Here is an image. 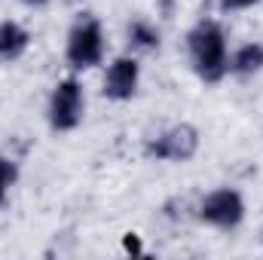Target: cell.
I'll use <instances>...</instances> for the list:
<instances>
[{"instance_id":"6da1fadb","label":"cell","mask_w":263,"mask_h":260,"mask_svg":"<svg viewBox=\"0 0 263 260\" xmlns=\"http://www.w3.org/2000/svg\"><path fill=\"white\" fill-rule=\"evenodd\" d=\"M184 49L193 73L205 86H217L230 77V37L217 18H199L184 37Z\"/></svg>"},{"instance_id":"7a4b0ae2","label":"cell","mask_w":263,"mask_h":260,"mask_svg":"<svg viewBox=\"0 0 263 260\" xmlns=\"http://www.w3.org/2000/svg\"><path fill=\"white\" fill-rule=\"evenodd\" d=\"M107 59V31L98 15L80 12L65 37V62L70 70H95Z\"/></svg>"},{"instance_id":"3957f363","label":"cell","mask_w":263,"mask_h":260,"mask_svg":"<svg viewBox=\"0 0 263 260\" xmlns=\"http://www.w3.org/2000/svg\"><path fill=\"white\" fill-rule=\"evenodd\" d=\"M196 220L208 230H217V233H236L245 217H248V205H245V196L236 187H214L196 202Z\"/></svg>"},{"instance_id":"277c9868","label":"cell","mask_w":263,"mask_h":260,"mask_svg":"<svg viewBox=\"0 0 263 260\" xmlns=\"http://www.w3.org/2000/svg\"><path fill=\"white\" fill-rule=\"evenodd\" d=\"M199 144H202V135L193 123H175L168 129L156 132L144 141V156L150 162H190L199 153Z\"/></svg>"},{"instance_id":"5b68a950","label":"cell","mask_w":263,"mask_h":260,"mask_svg":"<svg viewBox=\"0 0 263 260\" xmlns=\"http://www.w3.org/2000/svg\"><path fill=\"white\" fill-rule=\"evenodd\" d=\"M86 117V89L77 77H62L46 101V123L55 135L73 132Z\"/></svg>"},{"instance_id":"8992f818","label":"cell","mask_w":263,"mask_h":260,"mask_svg":"<svg viewBox=\"0 0 263 260\" xmlns=\"http://www.w3.org/2000/svg\"><path fill=\"white\" fill-rule=\"evenodd\" d=\"M138 86H141V62L135 55H117L107 70H104V80H101V95L107 101H132L138 95Z\"/></svg>"},{"instance_id":"52a82bcc","label":"cell","mask_w":263,"mask_h":260,"mask_svg":"<svg viewBox=\"0 0 263 260\" xmlns=\"http://www.w3.org/2000/svg\"><path fill=\"white\" fill-rule=\"evenodd\" d=\"M31 49V31L15 18H0V62L15 65Z\"/></svg>"},{"instance_id":"ba28073f","label":"cell","mask_w":263,"mask_h":260,"mask_svg":"<svg viewBox=\"0 0 263 260\" xmlns=\"http://www.w3.org/2000/svg\"><path fill=\"white\" fill-rule=\"evenodd\" d=\"M126 43H129L132 52H159L162 31L156 28V22L144 18V15H135L126 25Z\"/></svg>"},{"instance_id":"9c48e42d","label":"cell","mask_w":263,"mask_h":260,"mask_svg":"<svg viewBox=\"0 0 263 260\" xmlns=\"http://www.w3.org/2000/svg\"><path fill=\"white\" fill-rule=\"evenodd\" d=\"M263 70V43L260 40H248L236 49H230V73L239 80L257 77Z\"/></svg>"},{"instance_id":"30bf717a","label":"cell","mask_w":263,"mask_h":260,"mask_svg":"<svg viewBox=\"0 0 263 260\" xmlns=\"http://www.w3.org/2000/svg\"><path fill=\"white\" fill-rule=\"evenodd\" d=\"M15 181H18V162L12 156H0V208L9 199V190L15 187Z\"/></svg>"},{"instance_id":"8fae6325","label":"cell","mask_w":263,"mask_h":260,"mask_svg":"<svg viewBox=\"0 0 263 260\" xmlns=\"http://www.w3.org/2000/svg\"><path fill=\"white\" fill-rule=\"evenodd\" d=\"M260 0H217V6H220V12H245V9H251V6H257Z\"/></svg>"},{"instance_id":"7c38bea8","label":"cell","mask_w":263,"mask_h":260,"mask_svg":"<svg viewBox=\"0 0 263 260\" xmlns=\"http://www.w3.org/2000/svg\"><path fill=\"white\" fill-rule=\"evenodd\" d=\"M22 3H25V6H46L49 0H22Z\"/></svg>"}]
</instances>
